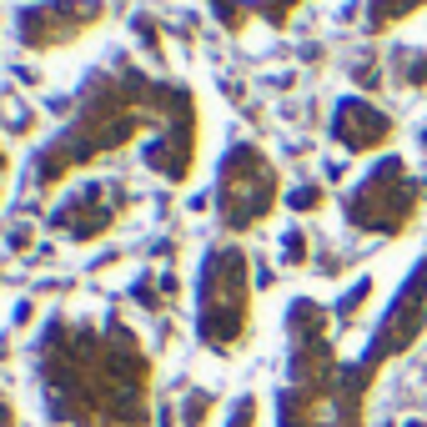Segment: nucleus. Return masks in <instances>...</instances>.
I'll use <instances>...</instances> for the list:
<instances>
[{
  "label": "nucleus",
  "instance_id": "3",
  "mask_svg": "<svg viewBox=\"0 0 427 427\" xmlns=\"http://www.w3.org/2000/svg\"><path fill=\"white\" fill-rule=\"evenodd\" d=\"M251 327V287H246V251L217 246L201 261V287H196V332L206 347L232 352Z\"/></svg>",
  "mask_w": 427,
  "mask_h": 427
},
{
  "label": "nucleus",
  "instance_id": "12",
  "mask_svg": "<svg viewBox=\"0 0 427 427\" xmlns=\"http://www.w3.org/2000/svg\"><path fill=\"white\" fill-rule=\"evenodd\" d=\"M0 427H11V407H6V397H0Z\"/></svg>",
  "mask_w": 427,
  "mask_h": 427
},
{
  "label": "nucleus",
  "instance_id": "6",
  "mask_svg": "<svg viewBox=\"0 0 427 427\" xmlns=\"http://www.w3.org/2000/svg\"><path fill=\"white\" fill-rule=\"evenodd\" d=\"M101 16H106L101 0H35V6H25V11L16 16V30H21L25 45L50 50V45L81 40Z\"/></svg>",
  "mask_w": 427,
  "mask_h": 427
},
{
  "label": "nucleus",
  "instance_id": "1",
  "mask_svg": "<svg viewBox=\"0 0 427 427\" xmlns=\"http://www.w3.org/2000/svg\"><path fill=\"white\" fill-rule=\"evenodd\" d=\"M40 382L56 417L81 427H136L146 407V357L121 327H56L40 347Z\"/></svg>",
  "mask_w": 427,
  "mask_h": 427
},
{
  "label": "nucleus",
  "instance_id": "10",
  "mask_svg": "<svg viewBox=\"0 0 427 427\" xmlns=\"http://www.w3.org/2000/svg\"><path fill=\"white\" fill-rule=\"evenodd\" d=\"M217 6V16L237 30V25H246L251 16H261V21H272V25H282L287 16H292V6L297 0H211Z\"/></svg>",
  "mask_w": 427,
  "mask_h": 427
},
{
  "label": "nucleus",
  "instance_id": "2",
  "mask_svg": "<svg viewBox=\"0 0 427 427\" xmlns=\"http://www.w3.org/2000/svg\"><path fill=\"white\" fill-rule=\"evenodd\" d=\"M181 101H186V91L156 86L146 76H96L81 91L76 116L66 121V131L35 156V181L40 186H56L66 171L91 166L96 156H106V151H121L141 131H161L166 116L176 111Z\"/></svg>",
  "mask_w": 427,
  "mask_h": 427
},
{
  "label": "nucleus",
  "instance_id": "7",
  "mask_svg": "<svg viewBox=\"0 0 427 427\" xmlns=\"http://www.w3.org/2000/svg\"><path fill=\"white\" fill-rule=\"evenodd\" d=\"M422 327H427V256L417 261V272H412L407 287L397 292V302H392V312H387L377 342H372V357H362V362L377 367L382 357H392V352H402L407 342H417Z\"/></svg>",
  "mask_w": 427,
  "mask_h": 427
},
{
  "label": "nucleus",
  "instance_id": "11",
  "mask_svg": "<svg viewBox=\"0 0 427 427\" xmlns=\"http://www.w3.org/2000/svg\"><path fill=\"white\" fill-rule=\"evenodd\" d=\"M417 6H427V0H377V6H372V30H382V25H392V21H402V16H412Z\"/></svg>",
  "mask_w": 427,
  "mask_h": 427
},
{
  "label": "nucleus",
  "instance_id": "8",
  "mask_svg": "<svg viewBox=\"0 0 427 427\" xmlns=\"http://www.w3.org/2000/svg\"><path fill=\"white\" fill-rule=\"evenodd\" d=\"M121 201H126V191H121L116 181H96V186L76 191V196L56 211V232H66L71 241H91V237H101L106 227L121 217Z\"/></svg>",
  "mask_w": 427,
  "mask_h": 427
},
{
  "label": "nucleus",
  "instance_id": "13",
  "mask_svg": "<svg viewBox=\"0 0 427 427\" xmlns=\"http://www.w3.org/2000/svg\"><path fill=\"white\" fill-rule=\"evenodd\" d=\"M6 171H11V161H6V151H0V186H6Z\"/></svg>",
  "mask_w": 427,
  "mask_h": 427
},
{
  "label": "nucleus",
  "instance_id": "4",
  "mask_svg": "<svg viewBox=\"0 0 427 427\" xmlns=\"http://www.w3.org/2000/svg\"><path fill=\"white\" fill-rule=\"evenodd\" d=\"M277 206V166L266 161L256 146H232L222 176H217V217L232 232H251L256 222L272 217Z\"/></svg>",
  "mask_w": 427,
  "mask_h": 427
},
{
  "label": "nucleus",
  "instance_id": "5",
  "mask_svg": "<svg viewBox=\"0 0 427 427\" xmlns=\"http://www.w3.org/2000/svg\"><path fill=\"white\" fill-rule=\"evenodd\" d=\"M417 217V186L407 176V166L397 156L377 161L367 171V181L347 196V222L357 232H382V237H397L407 232V222Z\"/></svg>",
  "mask_w": 427,
  "mask_h": 427
},
{
  "label": "nucleus",
  "instance_id": "9",
  "mask_svg": "<svg viewBox=\"0 0 427 427\" xmlns=\"http://www.w3.org/2000/svg\"><path fill=\"white\" fill-rule=\"evenodd\" d=\"M332 136L347 146V151H377L387 136H392V121L367 101H342L337 106V121H332Z\"/></svg>",
  "mask_w": 427,
  "mask_h": 427
}]
</instances>
